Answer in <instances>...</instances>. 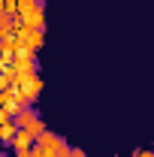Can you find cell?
Segmentation results:
<instances>
[{
    "instance_id": "1",
    "label": "cell",
    "mask_w": 154,
    "mask_h": 157,
    "mask_svg": "<svg viewBox=\"0 0 154 157\" xmlns=\"http://www.w3.org/2000/svg\"><path fill=\"white\" fill-rule=\"evenodd\" d=\"M15 9H18V15L24 18L27 27H45V15H42V6H39L37 0H15Z\"/></svg>"
},
{
    "instance_id": "2",
    "label": "cell",
    "mask_w": 154,
    "mask_h": 157,
    "mask_svg": "<svg viewBox=\"0 0 154 157\" xmlns=\"http://www.w3.org/2000/svg\"><path fill=\"white\" fill-rule=\"evenodd\" d=\"M15 127H18V130H27L33 139L45 130V124L39 121V115L33 112V109H18V115H15Z\"/></svg>"
},
{
    "instance_id": "3",
    "label": "cell",
    "mask_w": 154,
    "mask_h": 157,
    "mask_svg": "<svg viewBox=\"0 0 154 157\" xmlns=\"http://www.w3.org/2000/svg\"><path fill=\"white\" fill-rule=\"evenodd\" d=\"M18 42H27V52H33V48H39V45H42V30L21 24V27H18Z\"/></svg>"
},
{
    "instance_id": "4",
    "label": "cell",
    "mask_w": 154,
    "mask_h": 157,
    "mask_svg": "<svg viewBox=\"0 0 154 157\" xmlns=\"http://www.w3.org/2000/svg\"><path fill=\"white\" fill-rule=\"evenodd\" d=\"M12 148H33V136H30L27 130H15V136H12Z\"/></svg>"
},
{
    "instance_id": "5",
    "label": "cell",
    "mask_w": 154,
    "mask_h": 157,
    "mask_svg": "<svg viewBox=\"0 0 154 157\" xmlns=\"http://www.w3.org/2000/svg\"><path fill=\"white\" fill-rule=\"evenodd\" d=\"M39 88H42V78H37V76H30V85H27V91H24V100L30 103V100H37V94H39Z\"/></svg>"
},
{
    "instance_id": "6",
    "label": "cell",
    "mask_w": 154,
    "mask_h": 157,
    "mask_svg": "<svg viewBox=\"0 0 154 157\" xmlns=\"http://www.w3.org/2000/svg\"><path fill=\"white\" fill-rule=\"evenodd\" d=\"M15 130H18V127H15L12 121H3V124H0V142H12Z\"/></svg>"
},
{
    "instance_id": "7",
    "label": "cell",
    "mask_w": 154,
    "mask_h": 157,
    "mask_svg": "<svg viewBox=\"0 0 154 157\" xmlns=\"http://www.w3.org/2000/svg\"><path fill=\"white\" fill-rule=\"evenodd\" d=\"M15 151V157H30V148H12Z\"/></svg>"
},
{
    "instance_id": "8",
    "label": "cell",
    "mask_w": 154,
    "mask_h": 157,
    "mask_svg": "<svg viewBox=\"0 0 154 157\" xmlns=\"http://www.w3.org/2000/svg\"><path fill=\"white\" fill-rule=\"evenodd\" d=\"M130 157H154V151H133Z\"/></svg>"
},
{
    "instance_id": "9",
    "label": "cell",
    "mask_w": 154,
    "mask_h": 157,
    "mask_svg": "<svg viewBox=\"0 0 154 157\" xmlns=\"http://www.w3.org/2000/svg\"><path fill=\"white\" fill-rule=\"evenodd\" d=\"M70 157H88V154H85L82 148H73V151H70Z\"/></svg>"
},
{
    "instance_id": "10",
    "label": "cell",
    "mask_w": 154,
    "mask_h": 157,
    "mask_svg": "<svg viewBox=\"0 0 154 157\" xmlns=\"http://www.w3.org/2000/svg\"><path fill=\"white\" fill-rule=\"evenodd\" d=\"M0 151H3V142H0Z\"/></svg>"
}]
</instances>
